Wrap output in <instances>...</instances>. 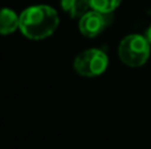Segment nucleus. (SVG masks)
Wrapping results in <instances>:
<instances>
[{"label": "nucleus", "mask_w": 151, "mask_h": 149, "mask_svg": "<svg viewBox=\"0 0 151 149\" xmlns=\"http://www.w3.org/2000/svg\"><path fill=\"white\" fill-rule=\"evenodd\" d=\"M109 66V57L102 49L90 48L81 52L74 58L73 67L76 73L85 78L99 77L106 71Z\"/></svg>", "instance_id": "7ed1b4c3"}, {"label": "nucleus", "mask_w": 151, "mask_h": 149, "mask_svg": "<svg viewBox=\"0 0 151 149\" xmlns=\"http://www.w3.org/2000/svg\"><path fill=\"white\" fill-rule=\"evenodd\" d=\"M107 16L98 11L89 9L78 18V31L86 38H94L99 36L109 24Z\"/></svg>", "instance_id": "20e7f679"}, {"label": "nucleus", "mask_w": 151, "mask_h": 149, "mask_svg": "<svg viewBox=\"0 0 151 149\" xmlns=\"http://www.w3.org/2000/svg\"><path fill=\"white\" fill-rule=\"evenodd\" d=\"M20 26V15L11 8H0V34L8 36L15 33Z\"/></svg>", "instance_id": "39448f33"}, {"label": "nucleus", "mask_w": 151, "mask_h": 149, "mask_svg": "<svg viewBox=\"0 0 151 149\" xmlns=\"http://www.w3.org/2000/svg\"><path fill=\"white\" fill-rule=\"evenodd\" d=\"M150 46L142 34H129L123 37L118 46L119 60L129 67H141L150 57Z\"/></svg>", "instance_id": "f03ea898"}, {"label": "nucleus", "mask_w": 151, "mask_h": 149, "mask_svg": "<svg viewBox=\"0 0 151 149\" xmlns=\"http://www.w3.org/2000/svg\"><path fill=\"white\" fill-rule=\"evenodd\" d=\"M60 4L64 12L68 13L72 18H80L90 9L89 0H61Z\"/></svg>", "instance_id": "423d86ee"}, {"label": "nucleus", "mask_w": 151, "mask_h": 149, "mask_svg": "<svg viewBox=\"0 0 151 149\" xmlns=\"http://www.w3.org/2000/svg\"><path fill=\"white\" fill-rule=\"evenodd\" d=\"M60 17L57 11L47 4H36L20 13V32L27 38L39 41L50 37L58 28Z\"/></svg>", "instance_id": "f257e3e1"}, {"label": "nucleus", "mask_w": 151, "mask_h": 149, "mask_svg": "<svg viewBox=\"0 0 151 149\" xmlns=\"http://www.w3.org/2000/svg\"><path fill=\"white\" fill-rule=\"evenodd\" d=\"M145 37H146V40L149 41V44L151 45V25L146 29V32H145Z\"/></svg>", "instance_id": "6e6552de"}, {"label": "nucleus", "mask_w": 151, "mask_h": 149, "mask_svg": "<svg viewBox=\"0 0 151 149\" xmlns=\"http://www.w3.org/2000/svg\"><path fill=\"white\" fill-rule=\"evenodd\" d=\"M121 1L122 0H89V4H90V9L110 15L119 7Z\"/></svg>", "instance_id": "0eeeda50"}]
</instances>
